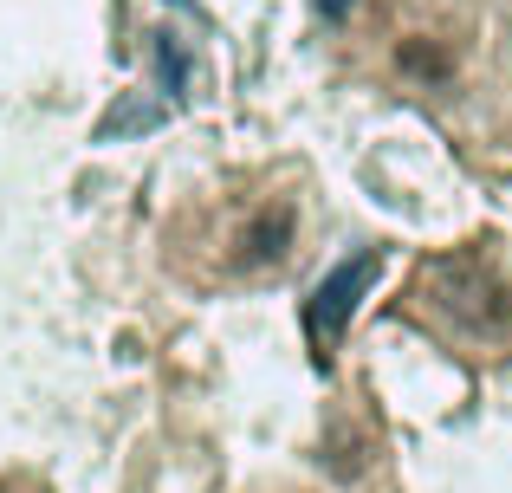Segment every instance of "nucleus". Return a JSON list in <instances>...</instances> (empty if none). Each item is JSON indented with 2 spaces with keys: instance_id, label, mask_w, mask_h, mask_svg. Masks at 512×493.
Here are the masks:
<instances>
[{
  "instance_id": "f257e3e1",
  "label": "nucleus",
  "mask_w": 512,
  "mask_h": 493,
  "mask_svg": "<svg viewBox=\"0 0 512 493\" xmlns=\"http://www.w3.org/2000/svg\"><path fill=\"white\" fill-rule=\"evenodd\" d=\"M376 273H383V253H357L350 266L325 279V286L305 299V338H312V357L318 364H331V344H338V331L350 325V312H357V299L376 286Z\"/></svg>"
},
{
  "instance_id": "39448f33",
  "label": "nucleus",
  "mask_w": 512,
  "mask_h": 493,
  "mask_svg": "<svg viewBox=\"0 0 512 493\" xmlns=\"http://www.w3.org/2000/svg\"><path fill=\"white\" fill-rule=\"evenodd\" d=\"M318 7H325V13H331V20H344V13H350V7H357V0H318Z\"/></svg>"
},
{
  "instance_id": "f03ea898",
  "label": "nucleus",
  "mask_w": 512,
  "mask_h": 493,
  "mask_svg": "<svg viewBox=\"0 0 512 493\" xmlns=\"http://www.w3.org/2000/svg\"><path fill=\"white\" fill-rule=\"evenodd\" d=\"M435 279H448V312L461 318V325H474V331H493V325H506V286L487 273V266L474 260V253H461V260H435Z\"/></svg>"
},
{
  "instance_id": "7ed1b4c3",
  "label": "nucleus",
  "mask_w": 512,
  "mask_h": 493,
  "mask_svg": "<svg viewBox=\"0 0 512 493\" xmlns=\"http://www.w3.org/2000/svg\"><path fill=\"white\" fill-rule=\"evenodd\" d=\"M286 247H292V208H266V215L240 234V266H253V273H260V266H279Z\"/></svg>"
},
{
  "instance_id": "20e7f679",
  "label": "nucleus",
  "mask_w": 512,
  "mask_h": 493,
  "mask_svg": "<svg viewBox=\"0 0 512 493\" xmlns=\"http://www.w3.org/2000/svg\"><path fill=\"white\" fill-rule=\"evenodd\" d=\"M396 65H402L409 78H428V85L454 78V59L435 46V39H402V46H396Z\"/></svg>"
}]
</instances>
